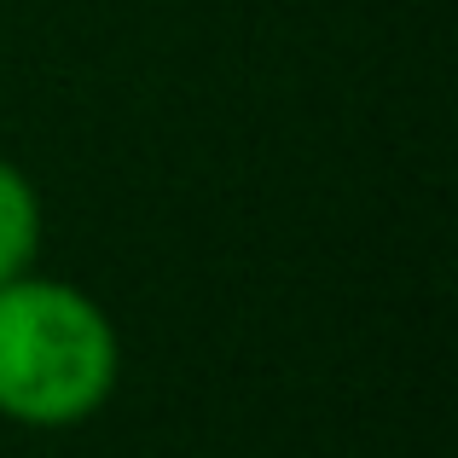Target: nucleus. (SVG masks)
Returning a JSON list of instances; mask_svg holds the SVG:
<instances>
[{
    "label": "nucleus",
    "instance_id": "obj_1",
    "mask_svg": "<svg viewBox=\"0 0 458 458\" xmlns=\"http://www.w3.org/2000/svg\"><path fill=\"white\" fill-rule=\"evenodd\" d=\"M123 377L111 313L64 279L0 284V418L23 429L88 424Z\"/></svg>",
    "mask_w": 458,
    "mask_h": 458
},
{
    "label": "nucleus",
    "instance_id": "obj_2",
    "mask_svg": "<svg viewBox=\"0 0 458 458\" xmlns=\"http://www.w3.org/2000/svg\"><path fill=\"white\" fill-rule=\"evenodd\" d=\"M41 256V198L30 174L0 157V284L35 267Z\"/></svg>",
    "mask_w": 458,
    "mask_h": 458
}]
</instances>
